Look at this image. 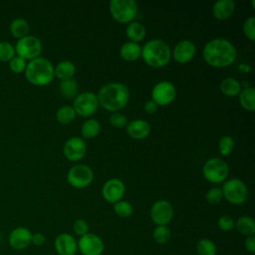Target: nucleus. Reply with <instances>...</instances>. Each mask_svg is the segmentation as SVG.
<instances>
[{
    "mask_svg": "<svg viewBox=\"0 0 255 255\" xmlns=\"http://www.w3.org/2000/svg\"><path fill=\"white\" fill-rule=\"evenodd\" d=\"M239 103L243 109L249 112L255 110V91L251 86L244 87L239 93Z\"/></svg>",
    "mask_w": 255,
    "mask_h": 255,
    "instance_id": "obj_24",
    "label": "nucleus"
},
{
    "mask_svg": "<svg viewBox=\"0 0 255 255\" xmlns=\"http://www.w3.org/2000/svg\"><path fill=\"white\" fill-rule=\"evenodd\" d=\"M196 253L198 255H216L217 248L211 239L202 238L196 243Z\"/></svg>",
    "mask_w": 255,
    "mask_h": 255,
    "instance_id": "obj_30",
    "label": "nucleus"
},
{
    "mask_svg": "<svg viewBox=\"0 0 255 255\" xmlns=\"http://www.w3.org/2000/svg\"><path fill=\"white\" fill-rule=\"evenodd\" d=\"M75 72L76 67L71 61H61L57 64L56 68H54L55 76L61 81L73 78Z\"/></svg>",
    "mask_w": 255,
    "mask_h": 255,
    "instance_id": "obj_26",
    "label": "nucleus"
},
{
    "mask_svg": "<svg viewBox=\"0 0 255 255\" xmlns=\"http://www.w3.org/2000/svg\"><path fill=\"white\" fill-rule=\"evenodd\" d=\"M76 118V113L72 106L61 107L56 112V120L62 125H68L72 123Z\"/></svg>",
    "mask_w": 255,
    "mask_h": 255,
    "instance_id": "obj_31",
    "label": "nucleus"
},
{
    "mask_svg": "<svg viewBox=\"0 0 255 255\" xmlns=\"http://www.w3.org/2000/svg\"><path fill=\"white\" fill-rule=\"evenodd\" d=\"M110 124L115 128H124L128 125L127 117L120 112H114L110 116Z\"/></svg>",
    "mask_w": 255,
    "mask_h": 255,
    "instance_id": "obj_39",
    "label": "nucleus"
},
{
    "mask_svg": "<svg viewBox=\"0 0 255 255\" xmlns=\"http://www.w3.org/2000/svg\"><path fill=\"white\" fill-rule=\"evenodd\" d=\"M0 239H1V232H0Z\"/></svg>",
    "mask_w": 255,
    "mask_h": 255,
    "instance_id": "obj_46",
    "label": "nucleus"
},
{
    "mask_svg": "<svg viewBox=\"0 0 255 255\" xmlns=\"http://www.w3.org/2000/svg\"><path fill=\"white\" fill-rule=\"evenodd\" d=\"M244 247L247 252L254 255L255 254V236H247L244 240Z\"/></svg>",
    "mask_w": 255,
    "mask_h": 255,
    "instance_id": "obj_42",
    "label": "nucleus"
},
{
    "mask_svg": "<svg viewBox=\"0 0 255 255\" xmlns=\"http://www.w3.org/2000/svg\"><path fill=\"white\" fill-rule=\"evenodd\" d=\"M219 89L221 93L226 97H236L241 92L242 87L238 80H236L235 78L228 77L221 81Z\"/></svg>",
    "mask_w": 255,
    "mask_h": 255,
    "instance_id": "obj_22",
    "label": "nucleus"
},
{
    "mask_svg": "<svg viewBox=\"0 0 255 255\" xmlns=\"http://www.w3.org/2000/svg\"><path fill=\"white\" fill-rule=\"evenodd\" d=\"M149 215L156 225H167L173 218V207L167 200L159 199L150 207Z\"/></svg>",
    "mask_w": 255,
    "mask_h": 255,
    "instance_id": "obj_13",
    "label": "nucleus"
},
{
    "mask_svg": "<svg viewBox=\"0 0 255 255\" xmlns=\"http://www.w3.org/2000/svg\"><path fill=\"white\" fill-rule=\"evenodd\" d=\"M15 48L14 46L7 42H0V61L1 62H9L12 58L15 57Z\"/></svg>",
    "mask_w": 255,
    "mask_h": 255,
    "instance_id": "obj_35",
    "label": "nucleus"
},
{
    "mask_svg": "<svg viewBox=\"0 0 255 255\" xmlns=\"http://www.w3.org/2000/svg\"><path fill=\"white\" fill-rule=\"evenodd\" d=\"M32 233L31 231L23 226L14 228L8 236L9 245L15 250H24L31 244Z\"/></svg>",
    "mask_w": 255,
    "mask_h": 255,
    "instance_id": "obj_16",
    "label": "nucleus"
},
{
    "mask_svg": "<svg viewBox=\"0 0 255 255\" xmlns=\"http://www.w3.org/2000/svg\"><path fill=\"white\" fill-rule=\"evenodd\" d=\"M235 10L233 0H218L212 6V15L218 20H225L231 17Z\"/></svg>",
    "mask_w": 255,
    "mask_h": 255,
    "instance_id": "obj_20",
    "label": "nucleus"
},
{
    "mask_svg": "<svg viewBox=\"0 0 255 255\" xmlns=\"http://www.w3.org/2000/svg\"><path fill=\"white\" fill-rule=\"evenodd\" d=\"M78 251L82 255H102L105 249L103 239L94 233H87L77 241Z\"/></svg>",
    "mask_w": 255,
    "mask_h": 255,
    "instance_id": "obj_12",
    "label": "nucleus"
},
{
    "mask_svg": "<svg viewBox=\"0 0 255 255\" xmlns=\"http://www.w3.org/2000/svg\"><path fill=\"white\" fill-rule=\"evenodd\" d=\"M59 90L63 97L67 99H72L78 95L79 89L77 82L73 78H71L67 80H62L59 85Z\"/></svg>",
    "mask_w": 255,
    "mask_h": 255,
    "instance_id": "obj_29",
    "label": "nucleus"
},
{
    "mask_svg": "<svg viewBox=\"0 0 255 255\" xmlns=\"http://www.w3.org/2000/svg\"><path fill=\"white\" fill-rule=\"evenodd\" d=\"M121 57L128 62H133L137 60L141 55V47L134 42H126L120 49Z\"/></svg>",
    "mask_w": 255,
    "mask_h": 255,
    "instance_id": "obj_21",
    "label": "nucleus"
},
{
    "mask_svg": "<svg viewBox=\"0 0 255 255\" xmlns=\"http://www.w3.org/2000/svg\"><path fill=\"white\" fill-rule=\"evenodd\" d=\"M87 151V144L85 140L79 136L70 137L64 144L63 152L66 158L70 161L81 160Z\"/></svg>",
    "mask_w": 255,
    "mask_h": 255,
    "instance_id": "obj_15",
    "label": "nucleus"
},
{
    "mask_svg": "<svg viewBox=\"0 0 255 255\" xmlns=\"http://www.w3.org/2000/svg\"><path fill=\"white\" fill-rule=\"evenodd\" d=\"M176 96V90L172 83L160 81L154 85L151 90V100L157 106H167L173 102Z\"/></svg>",
    "mask_w": 255,
    "mask_h": 255,
    "instance_id": "obj_11",
    "label": "nucleus"
},
{
    "mask_svg": "<svg viewBox=\"0 0 255 255\" xmlns=\"http://www.w3.org/2000/svg\"><path fill=\"white\" fill-rule=\"evenodd\" d=\"M204 61L214 68H225L233 64L237 57L235 46L224 38L208 41L202 51Z\"/></svg>",
    "mask_w": 255,
    "mask_h": 255,
    "instance_id": "obj_1",
    "label": "nucleus"
},
{
    "mask_svg": "<svg viewBox=\"0 0 255 255\" xmlns=\"http://www.w3.org/2000/svg\"><path fill=\"white\" fill-rule=\"evenodd\" d=\"M171 237V232L166 225H156L152 231V238L157 244H166Z\"/></svg>",
    "mask_w": 255,
    "mask_h": 255,
    "instance_id": "obj_32",
    "label": "nucleus"
},
{
    "mask_svg": "<svg viewBox=\"0 0 255 255\" xmlns=\"http://www.w3.org/2000/svg\"><path fill=\"white\" fill-rule=\"evenodd\" d=\"M140 57L147 66L161 68L167 65L171 58V50L166 42L160 39L147 41L141 47Z\"/></svg>",
    "mask_w": 255,
    "mask_h": 255,
    "instance_id": "obj_3",
    "label": "nucleus"
},
{
    "mask_svg": "<svg viewBox=\"0 0 255 255\" xmlns=\"http://www.w3.org/2000/svg\"><path fill=\"white\" fill-rule=\"evenodd\" d=\"M54 247L59 255H76L78 251L77 240L69 233L59 234L55 238Z\"/></svg>",
    "mask_w": 255,
    "mask_h": 255,
    "instance_id": "obj_18",
    "label": "nucleus"
},
{
    "mask_svg": "<svg viewBox=\"0 0 255 255\" xmlns=\"http://www.w3.org/2000/svg\"><path fill=\"white\" fill-rule=\"evenodd\" d=\"M14 48L17 56L24 60L31 61L40 57L42 52V43L39 38L33 35H27L19 39Z\"/></svg>",
    "mask_w": 255,
    "mask_h": 255,
    "instance_id": "obj_8",
    "label": "nucleus"
},
{
    "mask_svg": "<svg viewBox=\"0 0 255 255\" xmlns=\"http://www.w3.org/2000/svg\"><path fill=\"white\" fill-rule=\"evenodd\" d=\"M252 7L253 9H255V0H252Z\"/></svg>",
    "mask_w": 255,
    "mask_h": 255,
    "instance_id": "obj_45",
    "label": "nucleus"
},
{
    "mask_svg": "<svg viewBox=\"0 0 255 255\" xmlns=\"http://www.w3.org/2000/svg\"><path fill=\"white\" fill-rule=\"evenodd\" d=\"M114 211L118 216L122 218H127L132 214L133 207L128 201L120 200L114 204Z\"/></svg>",
    "mask_w": 255,
    "mask_h": 255,
    "instance_id": "obj_33",
    "label": "nucleus"
},
{
    "mask_svg": "<svg viewBox=\"0 0 255 255\" xmlns=\"http://www.w3.org/2000/svg\"><path fill=\"white\" fill-rule=\"evenodd\" d=\"M206 201L209 203V204H218L222 198H223V194H222V190L221 188L219 187H212L210 188L207 193H206Z\"/></svg>",
    "mask_w": 255,
    "mask_h": 255,
    "instance_id": "obj_38",
    "label": "nucleus"
},
{
    "mask_svg": "<svg viewBox=\"0 0 255 255\" xmlns=\"http://www.w3.org/2000/svg\"><path fill=\"white\" fill-rule=\"evenodd\" d=\"M128 134L134 139H143L150 133V125L143 120L137 119L127 125Z\"/></svg>",
    "mask_w": 255,
    "mask_h": 255,
    "instance_id": "obj_19",
    "label": "nucleus"
},
{
    "mask_svg": "<svg viewBox=\"0 0 255 255\" xmlns=\"http://www.w3.org/2000/svg\"><path fill=\"white\" fill-rule=\"evenodd\" d=\"M45 242H46V237L44 234H42L40 232H36V233L32 234L31 244H34L35 246H42L45 244Z\"/></svg>",
    "mask_w": 255,
    "mask_h": 255,
    "instance_id": "obj_43",
    "label": "nucleus"
},
{
    "mask_svg": "<svg viewBox=\"0 0 255 255\" xmlns=\"http://www.w3.org/2000/svg\"><path fill=\"white\" fill-rule=\"evenodd\" d=\"M126 186L124 182L119 178H111L107 180L102 188V195L106 201L115 204L122 200L125 195Z\"/></svg>",
    "mask_w": 255,
    "mask_h": 255,
    "instance_id": "obj_14",
    "label": "nucleus"
},
{
    "mask_svg": "<svg viewBox=\"0 0 255 255\" xmlns=\"http://www.w3.org/2000/svg\"><path fill=\"white\" fill-rule=\"evenodd\" d=\"M99 108L97 96L92 92H84L77 95L74 99L73 109L76 115L87 118L94 115Z\"/></svg>",
    "mask_w": 255,
    "mask_h": 255,
    "instance_id": "obj_9",
    "label": "nucleus"
},
{
    "mask_svg": "<svg viewBox=\"0 0 255 255\" xmlns=\"http://www.w3.org/2000/svg\"><path fill=\"white\" fill-rule=\"evenodd\" d=\"M101 130L100 123L95 119H90L84 122L81 128V133L85 138H94L96 137Z\"/></svg>",
    "mask_w": 255,
    "mask_h": 255,
    "instance_id": "obj_28",
    "label": "nucleus"
},
{
    "mask_svg": "<svg viewBox=\"0 0 255 255\" xmlns=\"http://www.w3.org/2000/svg\"><path fill=\"white\" fill-rule=\"evenodd\" d=\"M234 147V140L230 135H223L218 142V149L222 156H228Z\"/></svg>",
    "mask_w": 255,
    "mask_h": 255,
    "instance_id": "obj_34",
    "label": "nucleus"
},
{
    "mask_svg": "<svg viewBox=\"0 0 255 255\" xmlns=\"http://www.w3.org/2000/svg\"><path fill=\"white\" fill-rule=\"evenodd\" d=\"M112 17L119 23H130L137 15L138 7L133 0H112L109 3Z\"/></svg>",
    "mask_w": 255,
    "mask_h": 255,
    "instance_id": "obj_5",
    "label": "nucleus"
},
{
    "mask_svg": "<svg viewBox=\"0 0 255 255\" xmlns=\"http://www.w3.org/2000/svg\"><path fill=\"white\" fill-rule=\"evenodd\" d=\"M234 219L229 215H222L217 221L218 228L222 231H230L234 228Z\"/></svg>",
    "mask_w": 255,
    "mask_h": 255,
    "instance_id": "obj_41",
    "label": "nucleus"
},
{
    "mask_svg": "<svg viewBox=\"0 0 255 255\" xmlns=\"http://www.w3.org/2000/svg\"><path fill=\"white\" fill-rule=\"evenodd\" d=\"M234 228H236V230L240 234L246 237L251 236L254 235L255 233V221L252 217L243 215L237 218V220L234 223Z\"/></svg>",
    "mask_w": 255,
    "mask_h": 255,
    "instance_id": "obj_23",
    "label": "nucleus"
},
{
    "mask_svg": "<svg viewBox=\"0 0 255 255\" xmlns=\"http://www.w3.org/2000/svg\"><path fill=\"white\" fill-rule=\"evenodd\" d=\"M0 117H1V115H0Z\"/></svg>",
    "mask_w": 255,
    "mask_h": 255,
    "instance_id": "obj_47",
    "label": "nucleus"
},
{
    "mask_svg": "<svg viewBox=\"0 0 255 255\" xmlns=\"http://www.w3.org/2000/svg\"><path fill=\"white\" fill-rule=\"evenodd\" d=\"M243 33L248 40H255V17L250 16L244 21Z\"/></svg>",
    "mask_w": 255,
    "mask_h": 255,
    "instance_id": "obj_36",
    "label": "nucleus"
},
{
    "mask_svg": "<svg viewBox=\"0 0 255 255\" xmlns=\"http://www.w3.org/2000/svg\"><path fill=\"white\" fill-rule=\"evenodd\" d=\"M126 34L128 38L130 40V42L137 43L145 37V28L141 23L132 21L128 24Z\"/></svg>",
    "mask_w": 255,
    "mask_h": 255,
    "instance_id": "obj_25",
    "label": "nucleus"
},
{
    "mask_svg": "<svg viewBox=\"0 0 255 255\" xmlns=\"http://www.w3.org/2000/svg\"><path fill=\"white\" fill-rule=\"evenodd\" d=\"M89 224L85 219H77L73 224V230L75 234H77L79 237H82L89 233Z\"/></svg>",
    "mask_w": 255,
    "mask_h": 255,
    "instance_id": "obj_40",
    "label": "nucleus"
},
{
    "mask_svg": "<svg viewBox=\"0 0 255 255\" xmlns=\"http://www.w3.org/2000/svg\"><path fill=\"white\" fill-rule=\"evenodd\" d=\"M9 31L14 38H17L19 40L28 35L29 24L23 18H16L10 23Z\"/></svg>",
    "mask_w": 255,
    "mask_h": 255,
    "instance_id": "obj_27",
    "label": "nucleus"
},
{
    "mask_svg": "<svg viewBox=\"0 0 255 255\" xmlns=\"http://www.w3.org/2000/svg\"><path fill=\"white\" fill-rule=\"evenodd\" d=\"M26 66H27L26 60H24L19 56H15L9 61V68L15 74L23 73L26 69Z\"/></svg>",
    "mask_w": 255,
    "mask_h": 255,
    "instance_id": "obj_37",
    "label": "nucleus"
},
{
    "mask_svg": "<svg viewBox=\"0 0 255 255\" xmlns=\"http://www.w3.org/2000/svg\"><path fill=\"white\" fill-rule=\"evenodd\" d=\"M144 111L147 113V114H154L156 111H157V108L158 106L152 101V100H149L147 101L145 104H144Z\"/></svg>",
    "mask_w": 255,
    "mask_h": 255,
    "instance_id": "obj_44",
    "label": "nucleus"
},
{
    "mask_svg": "<svg viewBox=\"0 0 255 255\" xmlns=\"http://www.w3.org/2000/svg\"><path fill=\"white\" fill-rule=\"evenodd\" d=\"M195 45L189 40L179 41L171 51V57L179 64L189 62L195 55Z\"/></svg>",
    "mask_w": 255,
    "mask_h": 255,
    "instance_id": "obj_17",
    "label": "nucleus"
},
{
    "mask_svg": "<svg viewBox=\"0 0 255 255\" xmlns=\"http://www.w3.org/2000/svg\"><path fill=\"white\" fill-rule=\"evenodd\" d=\"M93 179V170L85 164H76L67 173L68 183L75 188H85L92 183Z\"/></svg>",
    "mask_w": 255,
    "mask_h": 255,
    "instance_id": "obj_10",
    "label": "nucleus"
},
{
    "mask_svg": "<svg viewBox=\"0 0 255 255\" xmlns=\"http://www.w3.org/2000/svg\"><path fill=\"white\" fill-rule=\"evenodd\" d=\"M221 190L223 197L229 203L234 205L244 203L248 197V188L246 184L238 178H231L225 181Z\"/></svg>",
    "mask_w": 255,
    "mask_h": 255,
    "instance_id": "obj_6",
    "label": "nucleus"
},
{
    "mask_svg": "<svg viewBox=\"0 0 255 255\" xmlns=\"http://www.w3.org/2000/svg\"><path fill=\"white\" fill-rule=\"evenodd\" d=\"M99 106L110 112H118L125 108L129 100V91L122 83L113 82L103 86L97 95Z\"/></svg>",
    "mask_w": 255,
    "mask_h": 255,
    "instance_id": "obj_2",
    "label": "nucleus"
},
{
    "mask_svg": "<svg viewBox=\"0 0 255 255\" xmlns=\"http://www.w3.org/2000/svg\"><path fill=\"white\" fill-rule=\"evenodd\" d=\"M24 73L27 81L35 86H46L55 77L53 64L43 57L29 61Z\"/></svg>",
    "mask_w": 255,
    "mask_h": 255,
    "instance_id": "obj_4",
    "label": "nucleus"
},
{
    "mask_svg": "<svg viewBox=\"0 0 255 255\" xmlns=\"http://www.w3.org/2000/svg\"><path fill=\"white\" fill-rule=\"evenodd\" d=\"M202 173L206 180L213 183H220L227 178L229 167L223 159L212 157L204 163Z\"/></svg>",
    "mask_w": 255,
    "mask_h": 255,
    "instance_id": "obj_7",
    "label": "nucleus"
}]
</instances>
